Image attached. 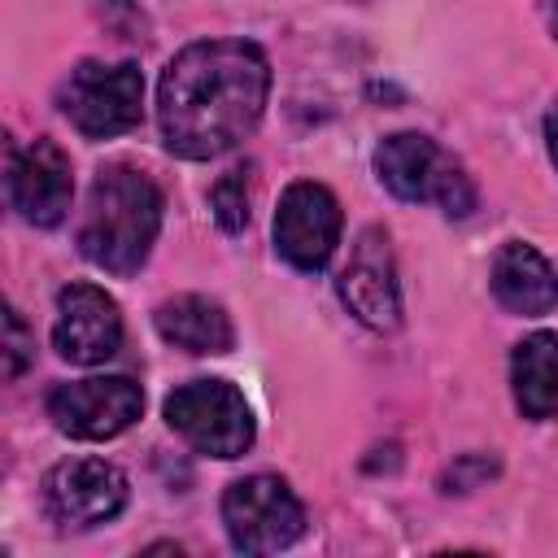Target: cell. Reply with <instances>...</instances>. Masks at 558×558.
Returning <instances> with one entry per match:
<instances>
[{
    "instance_id": "2e32d148",
    "label": "cell",
    "mask_w": 558,
    "mask_h": 558,
    "mask_svg": "<svg viewBox=\"0 0 558 558\" xmlns=\"http://www.w3.org/2000/svg\"><path fill=\"white\" fill-rule=\"evenodd\" d=\"M248 196H253V166H235V170H227L214 183L209 205H214V218H218V227L227 235L244 231V222H248Z\"/></svg>"
},
{
    "instance_id": "9a60e30c",
    "label": "cell",
    "mask_w": 558,
    "mask_h": 558,
    "mask_svg": "<svg viewBox=\"0 0 558 558\" xmlns=\"http://www.w3.org/2000/svg\"><path fill=\"white\" fill-rule=\"evenodd\" d=\"M510 388L523 418L545 423L558 414V336L532 331L510 353Z\"/></svg>"
},
{
    "instance_id": "9c48e42d",
    "label": "cell",
    "mask_w": 558,
    "mask_h": 558,
    "mask_svg": "<svg viewBox=\"0 0 558 558\" xmlns=\"http://www.w3.org/2000/svg\"><path fill=\"white\" fill-rule=\"evenodd\" d=\"M44 506L74 532L109 523L126 506V475L105 458H65L44 475Z\"/></svg>"
},
{
    "instance_id": "8992f818",
    "label": "cell",
    "mask_w": 558,
    "mask_h": 558,
    "mask_svg": "<svg viewBox=\"0 0 558 558\" xmlns=\"http://www.w3.org/2000/svg\"><path fill=\"white\" fill-rule=\"evenodd\" d=\"M222 523L240 554H275L305 532V506L279 475H244L222 493Z\"/></svg>"
},
{
    "instance_id": "ffe728a7",
    "label": "cell",
    "mask_w": 558,
    "mask_h": 558,
    "mask_svg": "<svg viewBox=\"0 0 558 558\" xmlns=\"http://www.w3.org/2000/svg\"><path fill=\"white\" fill-rule=\"evenodd\" d=\"M536 4H541L545 22H549V31H554V39H558V0H536Z\"/></svg>"
},
{
    "instance_id": "7a4b0ae2",
    "label": "cell",
    "mask_w": 558,
    "mask_h": 558,
    "mask_svg": "<svg viewBox=\"0 0 558 558\" xmlns=\"http://www.w3.org/2000/svg\"><path fill=\"white\" fill-rule=\"evenodd\" d=\"M157 231H161V187L126 161L100 166L78 222L83 257L126 279L148 262Z\"/></svg>"
},
{
    "instance_id": "e0dca14e",
    "label": "cell",
    "mask_w": 558,
    "mask_h": 558,
    "mask_svg": "<svg viewBox=\"0 0 558 558\" xmlns=\"http://www.w3.org/2000/svg\"><path fill=\"white\" fill-rule=\"evenodd\" d=\"M31 357H35V340H31V331L22 327L17 310L9 305V310H4V375L17 379Z\"/></svg>"
},
{
    "instance_id": "5bb4252c",
    "label": "cell",
    "mask_w": 558,
    "mask_h": 558,
    "mask_svg": "<svg viewBox=\"0 0 558 558\" xmlns=\"http://www.w3.org/2000/svg\"><path fill=\"white\" fill-rule=\"evenodd\" d=\"M153 323H157L161 340L183 349V353H201L205 357V353H231V344H235L231 314L218 301L201 296V292H183V296L161 301Z\"/></svg>"
},
{
    "instance_id": "d6986e66",
    "label": "cell",
    "mask_w": 558,
    "mask_h": 558,
    "mask_svg": "<svg viewBox=\"0 0 558 558\" xmlns=\"http://www.w3.org/2000/svg\"><path fill=\"white\" fill-rule=\"evenodd\" d=\"M545 144H549V157H554V166H558V105L545 113Z\"/></svg>"
},
{
    "instance_id": "52a82bcc",
    "label": "cell",
    "mask_w": 558,
    "mask_h": 558,
    "mask_svg": "<svg viewBox=\"0 0 558 558\" xmlns=\"http://www.w3.org/2000/svg\"><path fill=\"white\" fill-rule=\"evenodd\" d=\"M144 410V392L126 375H96L52 388L48 418L61 436L74 440H113L122 436Z\"/></svg>"
},
{
    "instance_id": "5b68a950",
    "label": "cell",
    "mask_w": 558,
    "mask_h": 558,
    "mask_svg": "<svg viewBox=\"0 0 558 558\" xmlns=\"http://www.w3.org/2000/svg\"><path fill=\"white\" fill-rule=\"evenodd\" d=\"M166 423L196 453H209V458H240L257 436V423H253L244 392L227 379L179 384L166 397Z\"/></svg>"
},
{
    "instance_id": "30bf717a",
    "label": "cell",
    "mask_w": 558,
    "mask_h": 558,
    "mask_svg": "<svg viewBox=\"0 0 558 558\" xmlns=\"http://www.w3.org/2000/svg\"><path fill=\"white\" fill-rule=\"evenodd\" d=\"M52 344L74 366H100L122 349V314L118 301L96 283H70L57 292Z\"/></svg>"
},
{
    "instance_id": "ac0fdd59",
    "label": "cell",
    "mask_w": 558,
    "mask_h": 558,
    "mask_svg": "<svg viewBox=\"0 0 558 558\" xmlns=\"http://www.w3.org/2000/svg\"><path fill=\"white\" fill-rule=\"evenodd\" d=\"M493 471H497L493 458H484V453H466V458H458V466H449V475H445V493H466L471 480H484V475H493Z\"/></svg>"
},
{
    "instance_id": "4fadbf2b",
    "label": "cell",
    "mask_w": 558,
    "mask_h": 558,
    "mask_svg": "<svg viewBox=\"0 0 558 558\" xmlns=\"http://www.w3.org/2000/svg\"><path fill=\"white\" fill-rule=\"evenodd\" d=\"M488 283H493V296L510 314H545L558 301V275H554L549 257L541 248H532L527 240H506L497 248Z\"/></svg>"
},
{
    "instance_id": "ba28073f",
    "label": "cell",
    "mask_w": 558,
    "mask_h": 558,
    "mask_svg": "<svg viewBox=\"0 0 558 558\" xmlns=\"http://www.w3.org/2000/svg\"><path fill=\"white\" fill-rule=\"evenodd\" d=\"M340 201L331 196V187L301 179L279 196L275 209V248L288 266L296 270H323L340 244Z\"/></svg>"
},
{
    "instance_id": "277c9868",
    "label": "cell",
    "mask_w": 558,
    "mask_h": 558,
    "mask_svg": "<svg viewBox=\"0 0 558 558\" xmlns=\"http://www.w3.org/2000/svg\"><path fill=\"white\" fill-rule=\"evenodd\" d=\"M57 105L70 118V126L87 140H109L122 135L140 122V105H144V74L135 61H78L61 87H57Z\"/></svg>"
},
{
    "instance_id": "6da1fadb",
    "label": "cell",
    "mask_w": 558,
    "mask_h": 558,
    "mask_svg": "<svg viewBox=\"0 0 558 558\" xmlns=\"http://www.w3.org/2000/svg\"><path fill=\"white\" fill-rule=\"evenodd\" d=\"M270 61L253 39L187 44L157 83V126L174 157L231 153L266 113Z\"/></svg>"
},
{
    "instance_id": "7c38bea8",
    "label": "cell",
    "mask_w": 558,
    "mask_h": 558,
    "mask_svg": "<svg viewBox=\"0 0 558 558\" xmlns=\"http://www.w3.org/2000/svg\"><path fill=\"white\" fill-rule=\"evenodd\" d=\"M70 196H74L70 157L48 135L31 140L9 157V201L31 227H57L70 209Z\"/></svg>"
},
{
    "instance_id": "3957f363",
    "label": "cell",
    "mask_w": 558,
    "mask_h": 558,
    "mask_svg": "<svg viewBox=\"0 0 558 558\" xmlns=\"http://www.w3.org/2000/svg\"><path fill=\"white\" fill-rule=\"evenodd\" d=\"M379 183L410 205H440L449 218H466L475 209V183L453 153H445L432 135L397 131L375 148Z\"/></svg>"
},
{
    "instance_id": "8fae6325",
    "label": "cell",
    "mask_w": 558,
    "mask_h": 558,
    "mask_svg": "<svg viewBox=\"0 0 558 558\" xmlns=\"http://www.w3.org/2000/svg\"><path fill=\"white\" fill-rule=\"evenodd\" d=\"M340 301L357 323L371 331H392L401 323V292H397V266H392V244L379 227H366L349 253V266L336 279Z\"/></svg>"
}]
</instances>
